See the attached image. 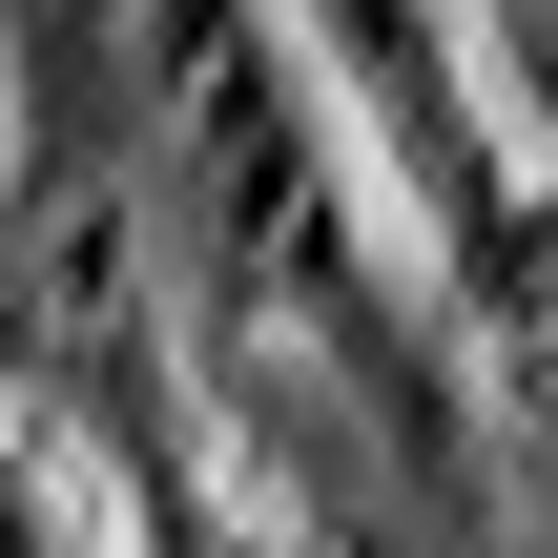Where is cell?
I'll return each instance as SVG.
<instances>
[{"label":"cell","mask_w":558,"mask_h":558,"mask_svg":"<svg viewBox=\"0 0 558 558\" xmlns=\"http://www.w3.org/2000/svg\"><path fill=\"white\" fill-rule=\"evenodd\" d=\"M104 456H83V414L62 393H0V538L41 518V538H124V497H83Z\"/></svg>","instance_id":"6da1fadb"}]
</instances>
